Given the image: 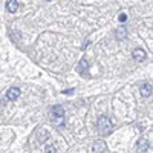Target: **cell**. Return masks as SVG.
<instances>
[{
  "label": "cell",
  "instance_id": "11",
  "mask_svg": "<svg viewBox=\"0 0 153 153\" xmlns=\"http://www.w3.org/2000/svg\"><path fill=\"white\" fill-rule=\"evenodd\" d=\"M45 153H55V146H48Z\"/></svg>",
  "mask_w": 153,
  "mask_h": 153
},
{
  "label": "cell",
  "instance_id": "10",
  "mask_svg": "<svg viewBox=\"0 0 153 153\" xmlns=\"http://www.w3.org/2000/svg\"><path fill=\"white\" fill-rule=\"evenodd\" d=\"M87 66H89V65H87V61L83 58V60L80 61V65H78V72H80V74H84V71H86Z\"/></svg>",
  "mask_w": 153,
  "mask_h": 153
},
{
  "label": "cell",
  "instance_id": "5",
  "mask_svg": "<svg viewBox=\"0 0 153 153\" xmlns=\"http://www.w3.org/2000/svg\"><path fill=\"white\" fill-rule=\"evenodd\" d=\"M132 57L136 61H143V60H146V52H144L143 49H135L133 52H132Z\"/></svg>",
  "mask_w": 153,
  "mask_h": 153
},
{
  "label": "cell",
  "instance_id": "6",
  "mask_svg": "<svg viewBox=\"0 0 153 153\" xmlns=\"http://www.w3.org/2000/svg\"><path fill=\"white\" fill-rule=\"evenodd\" d=\"M139 94H141L143 97H149V95H152V84L144 83V84L141 86V89H139Z\"/></svg>",
  "mask_w": 153,
  "mask_h": 153
},
{
  "label": "cell",
  "instance_id": "4",
  "mask_svg": "<svg viewBox=\"0 0 153 153\" xmlns=\"http://www.w3.org/2000/svg\"><path fill=\"white\" fill-rule=\"evenodd\" d=\"M19 97H20V89H17V87H11L6 94V98L11 100V101H16Z\"/></svg>",
  "mask_w": 153,
  "mask_h": 153
},
{
  "label": "cell",
  "instance_id": "3",
  "mask_svg": "<svg viewBox=\"0 0 153 153\" xmlns=\"http://www.w3.org/2000/svg\"><path fill=\"white\" fill-rule=\"evenodd\" d=\"M149 141L146 138H139L138 139V143H136V149H138V152H141V153H144V152H147L149 150Z\"/></svg>",
  "mask_w": 153,
  "mask_h": 153
},
{
  "label": "cell",
  "instance_id": "1",
  "mask_svg": "<svg viewBox=\"0 0 153 153\" xmlns=\"http://www.w3.org/2000/svg\"><path fill=\"white\" fill-rule=\"evenodd\" d=\"M112 130H113V126H112L110 120L107 117H100L98 118V132H100V135L107 136V135L112 133Z\"/></svg>",
  "mask_w": 153,
  "mask_h": 153
},
{
  "label": "cell",
  "instance_id": "2",
  "mask_svg": "<svg viewBox=\"0 0 153 153\" xmlns=\"http://www.w3.org/2000/svg\"><path fill=\"white\" fill-rule=\"evenodd\" d=\"M51 118H52L55 126H63L65 124V110L61 106H54L51 110Z\"/></svg>",
  "mask_w": 153,
  "mask_h": 153
},
{
  "label": "cell",
  "instance_id": "8",
  "mask_svg": "<svg viewBox=\"0 0 153 153\" xmlns=\"http://www.w3.org/2000/svg\"><path fill=\"white\" fill-rule=\"evenodd\" d=\"M126 35H127V31H126L124 26H120V28L117 29V32H115V37H117V40H123V38H126Z\"/></svg>",
  "mask_w": 153,
  "mask_h": 153
},
{
  "label": "cell",
  "instance_id": "7",
  "mask_svg": "<svg viewBox=\"0 0 153 153\" xmlns=\"http://www.w3.org/2000/svg\"><path fill=\"white\" fill-rule=\"evenodd\" d=\"M19 8V2H16V0H9V2H6V9L9 12H16Z\"/></svg>",
  "mask_w": 153,
  "mask_h": 153
},
{
  "label": "cell",
  "instance_id": "12",
  "mask_svg": "<svg viewBox=\"0 0 153 153\" xmlns=\"http://www.w3.org/2000/svg\"><path fill=\"white\" fill-rule=\"evenodd\" d=\"M118 20H120V22H126V20H127V16H126V14H120Z\"/></svg>",
  "mask_w": 153,
  "mask_h": 153
},
{
  "label": "cell",
  "instance_id": "9",
  "mask_svg": "<svg viewBox=\"0 0 153 153\" xmlns=\"http://www.w3.org/2000/svg\"><path fill=\"white\" fill-rule=\"evenodd\" d=\"M94 150H95V152H104V150H106L104 141H95V143H94Z\"/></svg>",
  "mask_w": 153,
  "mask_h": 153
}]
</instances>
